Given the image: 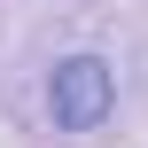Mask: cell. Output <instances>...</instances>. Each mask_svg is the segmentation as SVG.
Masks as SVG:
<instances>
[{
  "instance_id": "obj_1",
  "label": "cell",
  "mask_w": 148,
  "mask_h": 148,
  "mask_svg": "<svg viewBox=\"0 0 148 148\" xmlns=\"http://www.w3.org/2000/svg\"><path fill=\"white\" fill-rule=\"evenodd\" d=\"M109 109H117V70L101 55H62L47 70V117L62 133H94Z\"/></svg>"
}]
</instances>
